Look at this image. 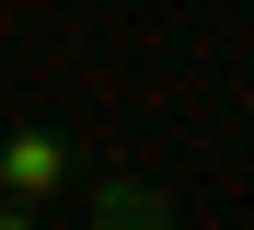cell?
Returning <instances> with one entry per match:
<instances>
[{"label": "cell", "mask_w": 254, "mask_h": 230, "mask_svg": "<svg viewBox=\"0 0 254 230\" xmlns=\"http://www.w3.org/2000/svg\"><path fill=\"white\" fill-rule=\"evenodd\" d=\"M81 196H93V230H174V196L139 173H104V161H81Z\"/></svg>", "instance_id": "cell-2"}, {"label": "cell", "mask_w": 254, "mask_h": 230, "mask_svg": "<svg viewBox=\"0 0 254 230\" xmlns=\"http://www.w3.org/2000/svg\"><path fill=\"white\" fill-rule=\"evenodd\" d=\"M0 230H58L47 207H12V196H0Z\"/></svg>", "instance_id": "cell-3"}, {"label": "cell", "mask_w": 254, "mask_h": 230, "mask_svg": "<svg viewBox=\"0 0 254 230\" xmlns=\"http://www.w3.org/2000/svg\"><path fill=\"white\" fill-rule=\"evenodd\" d=\"M81 161H93V150H81L69 127H47V115H35V127H0V196H12V207H58L81 184Z\"/></svg>", "instance_id": "cell-1"}]
</instances>
